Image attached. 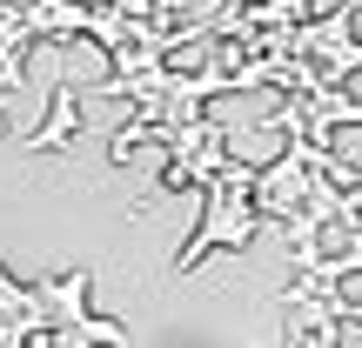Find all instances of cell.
Instances as JSON below:
<instances>
[{
	"instance_id": "cell-1",
	"label": "cell",
	"mask_w": 362,
	"mask_h": 348,
	"mask_svg": "<svg viewBox=\"0 0 362 348\" xmlns=\"http://www.w3.org/2000/svg\"><path fill=\"white\" fill-rule=\"evenodd\" d=\"M67 128H74V88L61 80V88H54V121H47L40 134H27V148H34V155H47V148L67 141Z\"/></svg>"
}]
</instances>
